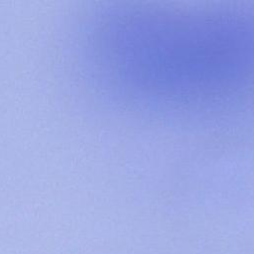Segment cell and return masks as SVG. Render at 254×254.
Listing matches in <instances>:
<instances>
[{"instance_id":"cell-1","label":"cell","mask_w":254,"mask_h":254,"mask_svg":"<svg viewBox=\"0 0 254 254\" xmlns=\"http://www.w3.org/2000/svg\"><path fill=\"white\" fill-rule=\"evenodd\" d=\"M171 22V21H170ZM153 26L156 30L147 33L146 47L140 50L146 62L139 63L147 67L140 70L150 75V81H158L156 88L173 89L186 96L203 94L210 88L229 85L245 75L246 59L242 55L240 32L230 25L217 22L174 19L169 25ZM246 70V69H245Z\"/></svg>"}]
</instances>
